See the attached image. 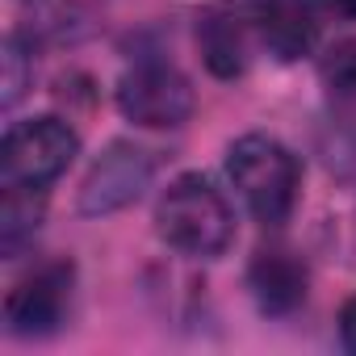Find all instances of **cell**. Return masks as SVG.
<instances>
[{
  "mask_svg": "<svg viewBox=\"0 0 356 356\" xmlns=\"http://www.w3.org/2000/svg\"><path fill=\"white\" fill-rule=\"evenodd\" d=\"M155 231L172 252L193 260H214L235 239V210L210 176L185 172L159 193Z\"/></svg>",
  "mask_w": 356,
  "mask_h": 356,
  "instance_id": "1",
  "label": "cell"
},
{
  "mask_svg": "<svg viewBox=\"0 0 356 356\" xmlns=\"http://www.w3.org/2000/svg\"><path fill=\"white\" fill-rule=\"evenodd\" d=\"M227 176L239 189L243 206L252 210V218L264 222V227H281L293 214V206H298L302 163L273 134H243V138H235L231 151H227Z\"/></svg>",
  "mask_w": 356,
  "mask_h": 356,
  "instance_id": "2",
  "label": "cell"
},
{
  "mask_svg": "<svg viewBox=\"0 0 356 356\" xmlns=\"http://www.w3.org/2000/svg\"><path fill=\"white\" fill-rule=\"evenodd\" d=\"M80 155V134L63 118H30L13 122L0 147V176L5 185H26V189H47L72 168Z\"/></svg>",
  "mask_w": 356,
  "mask_h": 356,
  "instance_id": "3",
  "label": "cell"
},
{
  "mask_svg": "<svg viewBox=\"0 0 356 356\" xmlns=\"http://www.w3.org/2000/svg\"><path fill=\"white\" fill-rule=\"evenodd\" d=\"M193 84L181 67L163 59H143L118 80V109L134 126L147 130H176L193 118Z\"/></svg>",
  "mask_w": 356,
  "mask_h": 356,
  "instance_id": "4",
  "label": "cell"
},
{
  "mask_svg": "<svg viewBox=\"0 0 356 356\" xmlns=\"http://www.w3.org/2000/svg\"><path fill=\"white\" fill-rule=\"evenodd\" d=\"M151 176H155V155L138 143H109L88 176H84V185H80V214L84 218H105V214H118L126 206H134L147 189H151Z\"/></svg>",
  "mask_w": 356,
  "mask_h": 356,
  "instance_id": "5",
  "label": "cell"
},
{
  "mask_svg": "<svg viewBox=\"0 0 356 356\" xmlns=\"http://www.w3.org/2000/svg\"><path fill=\"white\" fill-rule=\"evenodd\" d=\"M72 285H76V268L67 260L38 264L30 277H22L9 289V298H5V331L22 335V339L55 335L67 323Z\"/></svg>",
  "mask_w": 356,
  "mask_h": 356,
  "instance_id": "6",
  "label": "cell"
},
{
  "mask_svg": "<svg viewBox=\"0 0 356 356\" xmlns=\"http://www.w3.org/2000/svg\"><path fill=\"white\" fill-rule=\"evenodd\" d=\"M248 289L264 314H293L310 293V273L289 248H260L248 264Z\"/></svg>",
  "mask_w": 356,
  "mask_h": 356,
  "instance_id": "7",
  "label": "cell"
},
{
  "mask_svg": "<svg viewBox=\"0 0 356 356\" xmlns=\"http://www.w3.org/2000/svg\"><path fill=\"white\" fill-rule=\"evenodd\" d=\"M239 13L277 59H298L314 47L318 26L302 0H239Z\"/></svg>",
  "mask_w": 356,
  "mask_h": 356,
  "instance_id": "8",
  "label": "cell"
},
{
  "mask_svg": "<svg viewBox=\"0 0 356 356\" xmlns=\"http://www.w3.org/2000/svg\"><path fill=\"white\" fill-rule=\"evenodd\" d=\"M248 34H252V26L239 13V5H235V13L231 9H210L197 22V47L206 55V67L214 76H222V80L243 76V67H248Z\"/></svg>",
  "mask_w": 356,
  "mask_h": 356,
  "instance_id": "9",
  "label": "cell"
},
{
  "mask_svg": "<svg viewBox=\"0 0 356 356\" xmlns=\"http://www.w3.org/2000/svg\"><path fill=\"white\" fill-rule=\"evenodd\" d=\"M47 189H26V185H5V202H0V252L9 260L22 256L26 243H34L38 222H42Z\"/></svg>",
  "mask_w": 356,
  "mask_h": 356,
  "instance_id": "10",
  "label": "cell"
},
{
  "mask_svg": "<svg viewBox=\"0 0 356 356\" xmlns=\"http://www.w3.org/2000/svg\"><path fill=\"white\" fill-rule=\"evenodd\" d=\"M0 63H5V80H0V101H5V109H13L22 97H26V88H30V76H34V67H30V51H26V42L17 38V34H9L5 38V55H0Z\"/></svg>",
  "mask_w": 356,
  "mask_h": 356,
  "instance_id": "11",
  "label": "cell"
},
{
  "mask_svg": "<svg viewBox=\"0 0 356 356\" xmlns=\"http://www.w3.org/2000/svg\"><path fill=\"white\" fill-rule=\"evenodd\" d=\"M323 84L335 97L356 101V38H343L323 55Z\"/></svg>",
  "mask_w": 356,
  "mask_h": 356,
  "instance_id": "12",
  "label": "cell"
},
{
  "mask_svg": "<svg viewBox=\"0 0 356 356\" xmlns=\"http://www.w3.org/2000/svg\"><path fill=\"white\" fill-rule=\"evenodd\" d=\"M339 339H343L348 352H356V298H348L343 310H339Z\"/></svg>",
  "mask_w": 356,
  "mask_h": 356,
  "instance_id": "13",
  "label": "cell"
},
{
  "mask_svg": "<svg viewBox=\"0 0 356 356\" xmlns=\"http://www.w3.org/2000/svg\"><path fill=\"white\" fill-rule=\"evenodd\" d=\"M331 5H339L343 13H356V0H331Z\"/></svg>",
  "mask_w": 356,
  "mask_h": 356,
  "instance_id": "14",
  "label": "cell"
}]
</instances>
